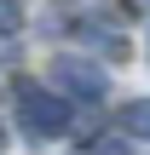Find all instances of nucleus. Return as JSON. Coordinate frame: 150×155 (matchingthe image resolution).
Listing matches in <instances>:
<instances>
[{
	"label": "nucleus",
	"mask_w": 150,
	"mask_h": 155,
	"mask_svg": "<svg viewBox=\"0 0 150 155\" xmlns=\"http://www.w3.org/2000/svg\"><path fill=\"white\" fill-rule=\"evenodd\" d=\"M12 121L23 127L29 144H58V138L75 132V104L64 92H52V81H35V75L12 69Z\"/></svg>",
	"instance_id": "nucleus-1"
},
{
	"label": "nucleus",
	"mask_w": 150,
	"mask_h": 155,
	"mask_svg": "<svg viewBox=\"0 0 150 155\" xmlns=\"http://www.w3.org/2000/svg\"><path fill=\"white\" fill-rule=\"evenodd\" d=\"M52 92H64L75 109H81V104L98 109V104L110 98V69L92 63V58H81V52H75V58H58V63H52Z\"/></svg>",
	"instance_id": "nucleus-2"
},
{
	"label": "nucleus",
	"mask_w": 150,
	"mask_h": 155,
	"mask_svg": "<svg viewBox=\"0 0 150 155\" xmlns=\"http://www.w3.org/2000/svg\"><path fill=\"white\" fill-rule=\"evenodd\" d=\"M64 35H69L75 46H87L92 63H121V58H127V40H121V29L110 23V12H98V17L64 12Z\"/></svg>",
	"instance_id": "nucleus-3"
},
{
	"label": "nucleus",
	"mask_w": 150,
	"mask_h": 155,
	"mask_svg": "<svg viewBox=\"0 0 150 155\" xmlns=\"http://www.w3.org/2000/svg\"><path fill=\"white\" fill-rule=\"evenodd\" d=\"M116 132L133 144V138H145L150 144V98H127L121 109H116Z\"/></svg>",
	"instance_id": "nucleus-4"
},
{
	"label": "nucleus",
	"mask_w": 150,
	"mask_h": 155,
	"mask_svg": "<svg viewBox=\"0 0 150 155\" xmlns=\"http://www.w3.org/2000/svg\"><path fill=\"white\" fill-rule=\"evenodd\" d=\"M75 155H133V144L110 127V132H81L75 138Z\"/></svg>",
	"instance_id": "nucleus-5"
},
{
	"label": "nucleus",
	"mask_w": 150,
	"mask_h": 155,
	"mask_svg": "<svg viewBox=\"0 0 150 155\" xmlns=\"http://www.w3.org/2000/svg\"><path fill=\"white\" fill-rule=\"evenodd\" d=\"M0 29H6V40H12V35L23 29V6H6V12H0Z\"/></svg>",
	"instance_id": "nucleus-6"
},
{
	"label": "nucleus",
	"mask_w": 150,
	"mask_h": 155,
	"mask_svg": "<svg viewBox=\"0 0 150 155\" xmlns=\"http://www.w3.org/2000/svg\"><path fill=\"white\" fill-rule=\"evenodd\" d=\"M145 58H150V35H145Z\"/></svg>",
	"instance_id": "nucleus-7"
}]
</instances>
